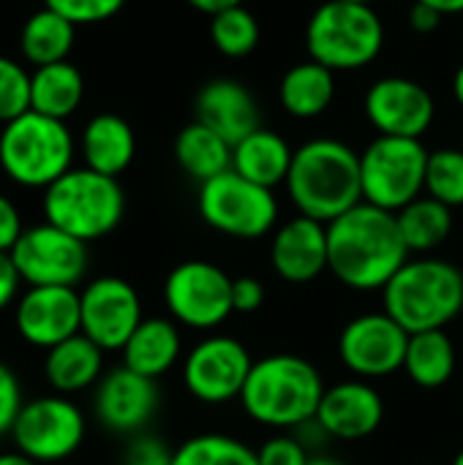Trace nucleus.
I'll use <instances>...</instances> for the list:
<instances>
[{
  "label": "nucleus",
  "mask_w": 463,
  "mask_h": 465,
  "mask_svg": "<svg viewBox=\"0 0 463 465\" xmlns=\"http://www.w3.org/2000/svg\"><path fill=\"white\" fill-rule=\"evenodd\" d=\"M407 262L396 213L360 202L327 223V270L355 292H382Z\"/></svg>",
  "instance_id": "obj_1"
},
{
  "label": "nucleus",
  "mask_w": 463,
  "mask_h": 465,
  "mask_svg": "<svg viewBox=\"0 0 463 465\" xmlns=\"http://www.w3.org/2000/svg\"><path fill=\"white\" fill-rule=\"evenodd\" d=\"M287 191L300 215L330 223L363 202L360 155L338 139H311L295 150Z\"/></svg>",
  "instance_id": "obj_2"
},
{
  "label": "nucleus",
  "mask_w": 463,
  "mask_h": 465,
  "mask_svg": "<svg viewBox=\"0 0 463 465\" xmlns=\"http://www.w3.org/2000/svg\"><path fill=\"white\" fill-rule=\"evenodd\" d=\"M322 395V376L306 357L270 354L254 362L240 403L254 422L289 430L314 422Z\"/></svg>",
  "instance_id": "obj_3"
},
{
  "label": "nucleus",
  "mask_w": 463,
  "mask_h": 465,
  "mask_svg": "<svg viewBox=\"0 0 463 465\" xmlns=\"http://www.w3.org/2000/svg\"><path fill=\"white\" fill-rule=\"evenodd\" d=\"M382 311L409 335L445 330L463 313L461 267L431 256L409 259L382 289Z\"/></svg>",
  "instance_id": "obj_4"
},
{
  "label": "nucleus",
  "mask_w": 463,
  "mask_h": 465,
  "mask_svg": "<svg viewBox=\"0 0 463 465\" xmlns=\"http://www.w3.org/2000/svg\"><path fill=\"white\" fill-rule=\"evenodd\" d=\"M126 213V193L117 177L87 166L68 169L44 191L46 223L68 232L82 242H93L115 232Z\"/></svg>",
  "instance_id": "obj_5"
},
{
  "label": "nucleus",
  "mask_w": 463,
  "mask_h": 465,
  "mask_svg": "<svg viewBox=\"0 0 463 465\" xmlns=\"http://www.w3.org/2000/svg\"><path fill=\"white\" fill-rule=\"evenodd\" d=\"M74 161V139L63 120L27 109L0 131V169L22 188H49Z\"/></svg>",
  "instance_id": "obj_6"
},
{
  "label": "nucleus",
  "mask_w": 463,
  "mask_h": 465,
  "mask_svg": "<svg viewBox=\"0 0 463 465\" xmlns=\"http://www.w3.org/2000/svg\"><path fill=\"white\" fill-rule=\"evenodd\" d=\"M385 44V27L371 3L327 0L306 27L311 60L330 71H352L377 60Z\"/></svg>",
  "instance_id": "obj_7"
},
{
  "label": "nucleus",
  "mask_w": 463,
  "mask_h": 465,
  "mask_svg": "<svg viewBox=\"0 0 463 465\" xmlns=\"http://www.w3.org/2000/svg\"><path fill=\"white\" fill-rule=\"evenodd\" d=\"M428 150L420 139L377 136L360 153L363 202L398 213L426 191Z\"/></svg>",
  "instance_id": "obj_8"
},
{
  "label": "nucleus",
  "mask_w": 463,
  "mask_h": 465,
  "mask_svg": "<svg viewBox=\"0 0 463 465\" xmlns=\"http://www.w3.org/2000/svg\"><path fill=\"white\" fill-rule=\"evenodd\" d=\"M202 221L237 240H259L278 221V202L270 188L257 185L235 169L199 185Z\"/></svg>",
  "instance_id": "obj_9"
},
{
  "label": "nucleus",
  "mask_w": 463,
  "mask_h": 465,
  "mask_svg": "<svg viewBox=\"0 0 463 465\" xmlns=\"http://www.w3.org/2000/svg\"><path fill=\"white\" fill-rule=\"evenodd\" d=\"M164 302L175 322L191 330H216L232 313V278L210 262H183L164 281Z\"/></svg>",
  "instance_id": "obj_10"
},
{
  "label": "nucleus",
  "mask_w": 463,
  "mask_h": 465,
  "mask_svg": "<svg viewBox=\"0 0 463 465\" xmlns=\"http://www.w3.org/2000/svg\"><path fill=\"white\" fill-rule=\"evenodd\" d=\"M11 439L35 463H57L82 447L85 414L65 395H44L22 406Z\"/></svg>",
  "instance_id": "obj_11"
},
{
  "label": "nucleus",
  "mask_w": 463,
  "mask_h": 465,
  "mask_svg": "<svg viewBox=\"0 0 463 465\" xmlns=\"http://www.w3.org/2000/svg\"><path fill=\"white\" fill-rule=\"evenodd\" d=\"M8 256L27 286L76 289V283L87 272V242L46 221L38 226H27Z\"/></svg>",
  "instance_id": "obj_12"
},
{
  "label": "nucleus",
  "mask_w": 463,
  "mask_h": 465,
  "mask_svg": "<svg viewBox=\"0 0 463 465\" xmlns=\"http://www.w3.org/2000/svg\"><path fill=\"white\" fill-rule=\"evenodd\" d=\"M254 360L248 349L229 335L199 341L183 362L186 390L207 406H221L243 395Z\"/></svg>",
  "instance_id": "obj_13"
},
{
  "label": "nucleus",
  "mask_w": 463,
  "mask_h": 465,
  "mask_svg": "<svg viewBox=\"0 0 463 465\" xmlns=\"http://www.w3.org/2000/svg\"><path fill=\"white\" fill-rule=\"evenodd\" d=\"M409 332L385 311L355 316L338 335V357L360 379H385L404 368Z\"/></svg>",
  "instance_id": "obj_14"
},
{
  "label": "nucleus",
  "mask_w": 463,
  "mask_h": 465,
  "mask_svg": "<svg viewBox=\"0 0 463 465\" xmlns=\"http://www.w3.org/2000/svg\"><path fill=\"white\" fill-rule=\"evenodd\" d=\"M79 313L82 335H87L104 351H123L145 319L136 289L115 275L96 278L79 292Z\"/></svg>",
  "instance_id": "obj_15"
},
{
  "label": "nucleus",
  "mask_w": 463,
  "mask_h": 465,
  "mask_svg": "<svg viewBox=\"0 0 463 465\" xmlns=\"http://www.w3.org/2000/svg\"><path fill=\"white\" fill-rule=\"evenodd\" d=\"M366 117L379 136L420 139L434 123L431 93L407 76H385L366 93Z\"/></svg>",
  "instance_id": "obj_16"
},
{
  "label": "nucleus",
  "mask_w": 463,
  "mask_h": 465,
  "mask_svg": "<svg viewBox=\"0 0 463 465\" xmlns=\"http://www.w3.org/2000/svg\"><path fill=\"white\" fill-rule=\"evenodd\" d=\"M16 332L35 349H52L82 332L79 292L71 286H30L16 300Z\"/></svg>",
  "instance_id": "obj_17"
},
{
  "label": "nucleus",
  "mask_w": 463,
  "mask_h": 465,
  "mask_svg": "<svg viewBox=\"0 0 463 465\" xmlns=\"http://www.w3.org/2000/svg\"><path fill=\"white\" fill-rule=\"evenodd\" d=\"M158 403L156 379L134 373L126 365L101 376L96 390V417L115 433H139L158 411Z\"/></svg>",
  "instance_id": "obj_18"
},
{
  "label": "nucleus",
  "mask_w": 463,
  "mask_h": 465,
  "mask_svg": "<svg viewBox=\"0 0 463 465\" xmlns=\"http://www.w3.org/2000/svg\"><path fill=\"white\" fill-rule=\"evenodd\" d=\"M385 401L368 381H341L325 390L314 425L333 439L357 441L379 430Z\"/></svg>",
  "instance_id": "obj_19"
},
{
  "label": "nucleus",
  "mask_w": 463,
  "mask_h": 465,
  "mask_svg": "<svg viewBox=\"0 0 463 465\" xmlns=\"http://www.w3.org/2000/svg\"><path fill=\"white\" fill-rule=\"evenodd\" d=\"M270 262L281 281L311 283L327 270V223L297 215L276 229Z\"/></svg>",
  "instance_id": "obj_20"
},
{
  "label": "nucleus",
  "mask_w": 463,
  "mask_h": 465,
  "mask_svg": "<svg viewBox=\"0 0 463 465\" xmlns=\"http://www.w3.org/2000/svg\"><path fill=\"white\" fill-rule=\"evenodd\" d=\"M196 120L224 136L232 147L248 134L262 128L259 106L246 84L237 79H213L207 82L194 104Z\"/></svg>",
  "instance_id": "obj_21"
},
{
  "label": "nucleus",
  "mask_w": 463,
  "mask_h": 465,
  "mask_svg": "<svg viewBox=\"0 0 463 465\" xmlns=\"http://www.w3.org/2000/svg\"><path fill=\"white\" fill-rule=\"evenodd\" d=\"M104 349L96 346L87 335H74L46 351L44 376L57 395H76L101 381Z\"/></svg>",
  "instance_id": "obj_22"
},
{
  "label": "nucleus",
  "mask_w": 463,
  "mask_h": 465,
  "mask_svg": "<svg viewBox=\"0 0 463 465\" xmlns=\"http://www.w3.org/2000/svg\"><path fill=\"white\" fill-rule=\"evenodd\" d=\"M292 158L295 150L287 144V139L267 128H257L254 134H248L243 142L232 147V169L246 180L265 185L270 191L287 183Z\"/></svg>",
  "instance_id": "obj_23"
},
{
  "label": "nucleus",
  "mask_w": 463,
  "mask_h": 465,
  "mask_svg": "<svg viewBox=\"0 0 463 465\" xmlns=\"http://www.w3.org/2000/svg\"><path fill=\"white\" fill-rule=\"evenodd\" d=\"M180 330L169 319H142L128 343L123 346V365L147 379H158L180 360Z\"/></svg>",
  "instance_id": "obj_24"
},
{
  "label": "nucleus",
  "mask_w": 463,
  "mask_h": 465,
  "mask_svg": "<svg viewBox=\"0 0 463 465\" xmlns=\"http://www.w3.org/2000/svg\"><path fill=\"white\" fill-rule=\"evenodd\" d=\"M136 139L131 125L117 114H96L82 131L85 166L109 177L126 172L134 161Z\"/></svg>",
  "instance_id": "obj_25"
},
{
  "label": "nucleus",
  "mask_w": 463,
  "mask_h": 465,
  "mask_svg": "<svg viewBox=\"0 0 463 465\" xmlns=\"http://www.w3.org/2000/svg\"><path fill=\"white\" fill-rule=\"evenodd\" d=\"M85 95V79L68 60L38 65L30 74V109L55 120H65L76 112Z\"/></svg>",
  "instance_id": "obj_26"
},
{
  "label": "nucleus",
  "mask_w": 463,
  "mask_h": 465,
  "mask_svg": "<svg viewBox=\"0 0 463 465\" xmlns=\"http://www.w3.org/2000/svg\"><path fill=\"white\" fill-rule=\"evenodd\" d=\"M456 346L445 330H428L409 335L407 357H404V373L412 379V384L423 390H439L456 376Z\"/></svg>",
  "instance_id": "obj_27"
},
{
  "label": "nucleus",
  "mask_w": 463,
  "mask_h": 465,
  "mask_svg": "<svg viewBox=\"0 0 463 465\" xmlns=\"http://www.w3.org/2000/svg\"><path fill=\"white\" fill-rule=\"evenodd\" d=\"M333 95H336V76L330 68H325L317 60L292 65L278 84L281 106L292 117H303V120L322 114L333 104Z\"/></svg>",
  "instance_id": "obj_28"
},
{
  "label": "nucleus",
  "mask_w": 463,
  "mask_h": 465,
  "mask_svg": "<svg viewBox=\"0 0 463 465\" xmlns=\"http://www.w3.org/2000/svg\"><path fill=\"white\" fill-rule=\"evenodd\" d=\"M175 158L183 172L199 183H207L232 169V144L213 128L194 120L175 139Z\"/></svg>",
  "instance_id": "obj_29"
},
{
  "label": "nucleus",
  "mask_w": 463,
  "mask_h": 465,
  "mask_svg": "<svg viewBox=\"0 0 463 465\" xmlns=\"http://www.w3.org/2000/svg\"><path fill=\"white\" fill-rule=\"evenodd\" d=\"M398 232L409 253H431L453 232V210L431 196H418L396 213Z\"/></svg>",
  "instance_id": "obj_30"
},
{
  "label": "nucleus",
  "mask_w": 463,
  "mask_h": 465,
  "mask_svg": "<svg viewBox=\"0 0 463 465\" xmlns=\"http://www.w3.org/2000/svg\"><path fill=\"white\" fill-rule=\"evenodd\" d=\"M74 27L76 25H71L65 16L46 5L30 14L19 35V49L25 60L33 63L35 68L65 60L74 46Z\"/></svg>",
  "instance_id": "obj_31"
},
{
  "label": "nucleus",
  "mask_w": 463,
  "mask_h": 465,
  "mask_svg": "<svg viewBox=\"0 0 463 465\" xmlns=\"http://www.w3.org/2000/svg\"><path fill=\"white\" fill-rule=\"evenodd\" d=\"M172 465H259L257 452L221 433H202L175 450Z\"/></svg>",
  "instance_id": "obj_32"
},
{
  "label": "nucleus",
  "mask_w": 463,
  "mask_h": 465,
  "mask_svg": "<svg viewBox=\"0 0 463 465\" xmlns=\"http://www.w3.org/2000/svg\"><path fill=\"white\" fill-rule=\"evenodd\" d=\"M210 41L226 57H246L259 44V22L246 5L210 16Z\"/></svg>",
  "instance_id": "obj_33"
},
{
  "label": "nucleus",
  "mask_w": 463,
  "mask_h": 465,
  "mask_svg": "<svg viewBox=\"0 0 463 465\" xmlns=\"http://www.w3.org/2000/svg\"><path fill=\"white\" fill-rule=\"evenodd\" d=\"M426 193L450 210L463 207V147H442L428 153Z\"/></svg>",
  "instance_id": "obj_34"
},
{
  "label": "nucleus",
  "mask_w": 463,
  "mask_h": 465,
  "mask_svg": "<svg viewBox=\"0 0 463 465\" xmlns=\"http://www.w3.org/2000/svg\"><path fill=\"white\" fill-rule=\"evenodd\" d=\"M30 109V74L0 54V123H11Z\"/></svg>",
  "instance_id": "obj_35"
},
{
  "label": "nucleus",
  "mask_w": 463,
  "mask_h": 465,
  "mask_svg": "<svg viewBox=\"0 0 463 465\" xmlns=\"http://www.w3.org/2000/svg\"><path fill=\"white\" fill-rule=\"evenodd\" d=\"M44 5L65 16L71 25H96L112 19L126 0H44Z\"/></svg>",
  "instance_id": "obj_36"
},
{
  "label": "nucleus",
  "mask_w": 463,
  "mask_h": 465,
  "mask_svg": "<svg viewBox=\"0 0 463 465\" xmlns=\"http://www.w3.org/2000/svg\"><path fill=\"white\" fill-rule=\"evenodd\" d=\"M257 460L259 465H308L311 458L295 436L278 433L257 450Z\"/></svg>",
  "instance_id": "obj_37"
},
{
  "label": "nucleus",
  "mask_w": 463,
  "mask_h": 465,
  "mask_svg": "<svg viewBox=\"0 0 463 465\" xmlns=\"http://www.w3.org/2000/svg\"><path fill=\"white\" fill-rule=\"evenodd\" d=\"M22 406H25V398H22L19 379H16V373L5 362H0V439L5 433L11 436L14 422H16Z\"/></svg>",
  "instance_id": "obj_38"
},
{
  "label": "nucleus",
  "mask_w": 463,
  "mask_h": 465,
  "mask_svg": "<svg viewBox=\"0 0 463 465\" xmlns=\"http://www.w3.org/2000/svg\"><path fill=\"white\" fill-rule=\"evenodd\" d=\"M175 452L156 436H136L126 455H123V465H172Z\"/></svg>",
  "instance_id": "obj_39"
},
{
  "label": "nucleus",
  "mask_w": 463,
  "mask_h": 465,
  "mask_svg": "<svg viewBox=\"0 0 463 465\" xmlns=\"http://www.w3.org/2000/svg\"><path fill=\"white\" fill-rule=\"evenodd\" d=\"M265 305V286L257 278L232 281V308L235 313H257Z\"/></svg>",
  "instance_id": "obj_40"
},
{
  "label": "nucleus",
  "mask_w": 463,
  "mask_h": 465,
  "mask_svg": "<svg viewBox=\"0 0 463 465\" xmlns=\"http://www.w3.org/2000/svg\"><path fill=\"white\" fill-rule=\"evenodd\" d=\"M22 232H25V226H22L16 204L0 193V253H11V248L16 245Z\"/></svg>",
  "instance_id": "obj_41"
},
{
  "label": "nucleus",
  "mask_w": 463,
  "mask_h": 465,
  "mask_svg": "<svg viewBox=\"0 0 463 465\" xmlns=\"http://www.w3.org/2000/svg\"><path fill=\"white\" fill-rule=\"evenodd\" d=\"M19 283H22V278H19L11 256L0 253V311H5L14 300H19L16 297L19 294Z\"/></svg>",
  "instance_id": "obj_42"
},
{
  "label": "nucleus",
  "mask_w": 463,
  "mask_h": 465,
  "mask_svg": "<svg viewBox=\"0 0 463 465\" xmlns=\"http://www.w3.org/2000/svg\"><path fill=\"white\" fill-rule=\"evenodd\" d=\"M439 22H442V14L437 8L426 5V3H418L415 0V5L409 8V25L418 33H434L439 27Z\"/></svg>",
  "instance_id": "obj_43"
},
{
  "label": "nucleus",
  "mask_w": 463,
  "mask_h": 465,
  "mask_svg": "<svg viewBox=\"0 0 463 465\" xmlns=\"http://www.w3.org/2000/svg\"><path fill=\"white\" fill-rule=\"evenodd\" d=\"M188 5H194L196 11H205L210 16L226 11V8H235V5H243V0H186Z\"/></svg>",
  "instance_id": "obj_44"
},
{
  "label": "nucleus",
  "mask_w": 463,
  "mask_h": 465,
  "mask_svg": "<svg viewBox=\"0 0 463 465\" xmlns=\"http://www.w3.org/2000/svg\"><path fill=\"white\" fill-rule=\"evenodd\" d=\"M418 3H426V5H431V8H437L442 16H448V14H461L463 11V0H418Z\"/></svg>",
  "instance_id": "obj_45"
},
{
  "label": "nucleus",
  "mask_w": 463,
  "mask_h": 465,
  "mask_svg": "<svg viewBox=\"0 0 463 465\" xmlns=\"http://www.w3.org/2000/svg\"><path fill=\"white\" fill-rule=\"evenodd\" d=\"M0 465H41V463H35L33 458H27V455H22L19 450H14V452H0Z\"/></svg>",
  "instance_id": "obj_46"
},
{
  "label": "nucleus",
  "mask_w": 463,
  "mask_h": 465,
  "mask_svg": "<svg viewBox=\"0 0 463 465\" xmlns=\"http://www.w3.org/2000/svg\"><path fill=\"white\" fill-rule=\"evenodd\" d=\"M453 95H456V101L463 106V63L458 65L456 76H453Z\"/></svg>",
  "instance_id": "obj_47"
},
{
  "label": "nucleus",
  "mask_w": 463,
  "mask_h": 465,
  "mask_svg": "<svg viewBox=\"0 0 463 465\" xmlns=\"http://www.w3.org/2000/svg\"><path fill=\"white\" fill-rule=\"evenodd\" d=\"M308 465H347V463H341L338 458H330V455H319V458H311Z\"/></svg>",
  "instance_id": "obj_48"
},
{
  "label": "nucleus",
  "mask_w": 463,
  "mask_h": 465,
  "mask_svg": "<svg viewBox=\"0 0 463 465\" xmlns=\"http://www.w3.org/2000/svg\"><path fill=\"white\" fill-rule=\"evenodd\" d=\"M450 465H463V447H461V452H458V455L453 458V463H450Z\"/></svg>",
  "instance_id": "obj_49"
},
{
  "label": "nucleus",
  "mask_w": 463,
  "mask_h": 465,
  "mask_svg": "<svg viewBox=\"0 0 463 465\" xmlns=\"http://www.w3.org/2000/svg\"><path fill=\"white\" fill-rule=\"evenodd\" d=\"M349 3H371V0H349Z\"/></svg>",
  "instance_id": "obj_50"
}]
</instances>
